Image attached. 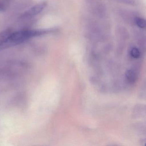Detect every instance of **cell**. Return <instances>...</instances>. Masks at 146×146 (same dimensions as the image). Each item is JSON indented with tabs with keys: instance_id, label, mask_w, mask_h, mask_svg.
<instances>
[{
	"instance_id": "6da1fadb",
	"label": "cell",
	"mask_w": 146,
	"mask_h": 146,
	"mask_svg": "<svg viewBox=\"0 0 146 146\" xmlns=\"http://www.w3.org/2000/svg\"><path fill=\"white\" fill-rule=\"evenodd\" d=\"M51 30H25L12 32L6 42L2 46L1 49L21 44L32 37L46 35Z\"/></svg>"
},
{
	"instance_id": "7a4b0ae2",
	"label": "cell",
	"mask_w": 146,
	"mask_h": 146,
	"mask_svg": "<svg viewBox=\"0 0 146 146\" xmlns=\"http://www.w3.org/2000/svg\"><path fill=\"white\" fill-rule=\"evenodd\" d=\"M87 7L94 15L102 17L105 16L106 9L103 4L98 0H86Z\"/></svg>"
},
{
	"instance_id": "3957f363",
	"label": "cell",
	"mask_w": 146,
	"mask_h": 146,
	"mask_svg": "<svg viewBox=\"0 0 146 146\" xmlns=\"http://www.w3.org/2000/svg\"><path fill=\"white\" fill-rule=\"evenodd\" d=\"M46 5L47 3L46 1H42L38 3L25 12L22 14L21 17L23 19L33 17L40 13L46 7Z\"/></svg>"
},
{
	"instance_id": "277c9868",
	"label": "cell",
	"mask_w": 146,
	"mask_h": 146,
	"mask_svg": "<svg viewBox=\"0 0 146 146\" xmlns=\"http://www.w3.org/2000/svg\"><path fill=\"white\" fill-rule=\"evenodd\" d=\"M12 32L11 30L10 29L5 30L0 32V50L1 49L2 46L6 42Z\"/></svg>"
},
{
	"instance_id": "5b68a950",
	"label": "cell",
	"mask_w": 146,
	"mask_h": 146,
	"mask_svg": "<svg viewBox=\"0 0 146 146\" xmlns=\"http://www.w3.org/2000/svg\"><path fill=\"white\" fill-rule=\"evenodd\" d=\"M125 77L127 78L128 82L131 83H133L136 81V74L135 72L132 70H128L125 72Z\"/></svg>"
},
{
	"instance_id": "8992f818",
	"label": "cell",
	"mask_w": 146,
	"mask_h": 146,
	"mask_svg": "<svg viewBox=\"0 0 146 146\" xmlns=\"http://www.w3.org/2000/svg\"><path fill=\"white\" fill-rule=\"evenodd\" d=\"M135 23L141 29H144L146 27V21L140 17L135 18Z\"/></svg>"
},
{
	"instance_id": "52a82bcc",
	"label": "cell",
	"mask_w": 146,
	"mask_h": 146,
	"mask_svg": "<svg viewBox=\"0 0 146 146\" xmlns=\"http://www.w3.org/2000/svg\"><path fill=\"white\" fill-rule=\"evenodd\" d=\"M130 54L134 58H138L141 55V52L138 48L135 47L132 48L130 52Z\"/></svg>"
},
{
	"instance_id": "ba28073f",
	"label": "cell",
	"mask_w": 146,
	"mask_h": 146,
	"mask_svg": "<svg viewBox=\"0 0 146 146\" xmlns=\"http://www.w3.org/2000/svg\"><path fill=\"white\" fill-rule=\"evenodd\" d=\"M6 8V4L5 2L1 1H0V12L4 11Z\"/></svg>"
}]
</instances>
